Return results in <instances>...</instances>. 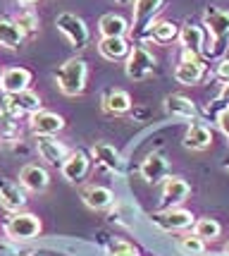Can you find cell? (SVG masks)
Segmentation results:
<instances>
[{"label": "cell", "instance_id": "1", "mask_svg": "<svg viewBox=\"0 0 229 256\" xmlns=\"http://www.w3.org/2000/svg\"><path fill=\"white\" fill-rule=\"evenodd\" d=\"M203 26H208V34H210V46L203 50V56L218 60L225 56L229 46V12L220 8H208L203 12Z\"/></svg>", "mask_w": 229, "mask_h": 256}, {"label": "cell", "instance_id": "2", "mask_svg": "<svg viewBox=\"0 0 229 256\" xmlns=\"http://www.w3.org/2000/svg\"><path fill=\"white\" fill-rule=\"evenodd\" d=\"M86 79H88V65L86 60H81V58H69V60H65V65L55 72L57 89L62 91L65 96H69V98L84 94Z\"/></svg>", "mask_w": 229, "mask_h": 256}, {"label": "cell", "instance_id": "3", "mask_svg": "<svg viewBox=\"0 0 229 256\" xmlns=\"http://www.w3.org/2000/svg\"><path fill=\"white\" fill-rule=\"evenodd\" d=\"M55 26L69 41V46L76 48V50H84L88 46V41H91V32H88L86 22L81 17H76L74 12H60L55 17Z\"/></svg>", "mask_w": 229, "mask_h": 256}, {"label": "cell", "instance_id": "4", "mask_svg": "<svg viewBox=\"0 0 229 256\" xmlns=\"http://www.w3.org/2000/svg\"><path fill=\"white\" fill-rule=\"evenodd\" d=\"M43 230L41 225V218L33 216V213H12L5 223V234L10 237L12 242H29V240H36Z\"/></svg>", "mask_w": 229, "mask_h": 256}, {"label": "cell", "instance_id": "5", "mask_svg": "<svg viewBox=\"0 0 229 256\" xmlns=\"http://www.w3.org/2000/svg\"><path fill=\"white\" fill-rule=\"evenodd\" d=\"M41 96L33 94L31 89L19 91V94H2L0 98V110L10 112L12 118H19V115H33V112L43 110L41 108Z\"/></svg>", "mask_w": 229, "mask_h": 256}, {"label": "cell", "instance_id": "6", "mask_svg": "<svg viewBox=\"0 0 229 256\" xmlns=\"http://www.w3.org/2000/svg\"><path fill=\"white\" fill-rule=\"evenodd\" d=\"M124 72H127V77H129L131 82L148 79L153 72H155V56L141 44L131 46V53H129V58H127Z\"/></svg>", "mask_w": 229, "mask_h": 256}, {"label": "cell", "instance_id": "7", "mask_svg": "<svg viewBox=\"0 0 229 256\" xmlns=\"http://www.w3.org/2000/svg\"><path fill=\"white\" fill-rule=\"evenodd\" d=\"M163 10V0H136L134 2V17H131V36L143 38L148 36V29L153 26L158 12Z\"/></svg>", "mask_w": 229, "mask_h": 256}, {"label": "cell", "instance_id": "8", "mask_svg": "<svg viewBox=\"0 0 229 256\" xmlns=\"http://www.w3.org/2000/svg\"><path fill=\"white\" fill-rule=\"evenodd\" d=\"M151 220L165 232H182V230L194 228V223H196L194 213L182 208V206L179 208H160L151 216Z\"/></svg>", "mask_w": 229, "mask_h": 256}, {"label": "cell", "instance_id": "9", "mask_svg": "<svg viewBox=\"0 0 229 256\" xmlns=\"http://www.w3.org/2000/svg\"><path fill=\"white\" fill-rule=\"evenodd\" d=\"M163 106H165V112H167L172 120H179V122H196L198 120V108L189 96L170 94V96H165Z\"/></svg>", "mask_w": 229, "mask_h": 256}, {"label": "cell", "instance_id": "10", "mask_svg": "<svg viewBox=\"0 0 229 256\" xmlns=\"http://www.w3.org/2000/svg\"><path fill=\"white\" fill-rule=\"evenodd\" d=\"M189 194H191V184H189L184 178L170 175V178H165L160 206H163V208H179V206L189 199Z\"/></svg>", "mask_w": 229, "mask_h": 256}, {"label": "cell", "instance_id": "11", "mask_svg": "<svg viewBox=\"0 0 229 256\" xmlns=\"http://www.w3.org/2000/svg\"><path fill=\"white\" fill-rule=\"evenodd\" d=\"M29 127L36 136H55L65 130V118L53 110H38L29 115Z\"/></svg>", "mask_w": 229, "mask_h": 256}, {"label": "cell", "instance_id": "12", "mask_svg": "<svg viewBox=\"0 0 229 256\" xmlns=\"http://www.w3.org/2000/svg\"><path fill=\"white\" fill-rule=\"evenodd\" d=\"M179 44H182V58H198L203 56V50H206V32L196 26V24H184L182 29H179Z\"/></svg>", "mask_w": 229, "mask_h": 256}, {"label": "cell", "instance_id": "13", "mask_svg": "<svg viewBox=\"0 0 229 256\" xmlns=\"http://www.w3.org/2000/svg\"><path fill=\"white\" fill-rule=\"evenodd\" d=\"M88 170H91V156H88L86 151H69V156L67 160L60 166V172H62V178L67 182H84L88 175Z\"/></svg>", "mask_w": 229, "mask_h": 256}, {"label": "cell", "instance_id": "14", "mask_svg": "<svg viewBox=\"0 0 229 256\" xmlns=\"http://www.w3.org/2000/svg\"><path fill=\"white\" fill-rule=\"evenodd\" d=\"M91 156H93V160H96L98 166H103L105 170H110V172L122 175V172L127 170V163H124L122 154L112 144H108V142H98V144H93Z\"/></svg>", "mask_w": 229, "mask_h": 256}, {"label": "cell", "instance_id": "15", "mask_svg": "<svg viewBox=\"0 0 229 256\" xmlns=\"http://www.w3.org/2000/svg\"><path fill=\"white\" fill-rule=\"evenodd\" d=\"M36 151H38L41 160H45L53 168H60L69 156L67 146L62 142H57L55 136H36Z\"/></svg>", "mask_w": 229, "mask_h": 256}, {"label": "cell", "instance_id": "16", "mask_svg": "<svg viewBox=\"0 0 229 256\" xmlns=\"http://www.w3.org/2000/svg\"><path fill=\"white\" fill-rule=\"evenodd\" d=\"M206 77V65L201 58H182L175 67V79L184 86H196Z\"/></svg>", "mask_w": 229, "mask_h": 256}, {"label": "cell", "instance_id": "17", "mask_svg": "<svg viewBox=\"0 0 229 256\" xmlns=\"http://www.w3.org/2000/svg\"><path fill=\"white\" fill-rule=\"evenodd\" d=\"M19 182H22L24 190L33 192V194H41L50 184V172L43 166H38V163H26L19 170Z\"/></svg>", "mask_w": 229, "mask_h": 256}, {"label": "cell", "instance_id": "18", "mask_svg": "<svg viewBox=\"0 0 229 256\" xmlns=\"http://www.w3.org/2000/svg\"><path fill=\"white\" fill-rule=\"evenodd\" d=\"M31 84V72L26 67H7L0 74V91L2 94H19Z\"/></svg>", "mask_w": 229, "mask_h": 256}, {"label": "cell", "instance_id": "19", "mask_svg": "<svg viewBox=\"0 0 229 256\" xmlns=\"http://www.w3.org/2000/svg\"><path fill=\"white\" fill-rule=\"evenodd\" d=\"M0 206L10 213H19L26 206V194L19 190V184L10 182L0 175Z\"/></svg>", "mask_w": 229, "mask_h": 256}, {"label": "cell", "instance_id": "20", "mask_svg": "<svg viewBox=\"0 0 229 256\" xmlns=\"http://www.w3.org/2000/svg\"><path fill=\"white\" fill-rule=\"evenodd\" d=\"M139 175H141L148 184H158L167 178V160H165L163 154L153 151L141 160V168H139Z\"/></svg>", "mask_w": 229, "mask_h": 256}, {"label": "cell", "instance_id": "21", "mask_svg": "<svg viewBox=\"0 0 229 256\" xmlns=\"http://www.w3.org/2000/svg\"><path fill=\"white\" fill-rule=\"evenodd\" d=\"M213 146V130L203 122H191L184 134V148L189 151H206Z\"/></svg>", "mask_w": 229, "mask_h": 256}, {"label": "cell", "instance_id": "22", "mask_svg": "<svg viewBox=\"0 0 229 256\" xmlns=\"http://www.w3.org/2000/svg\"><path fill=\"white\" fill-rule=\"evenodd\" d=\"M81 199H84V204H86L88 208L105 211V208L112 206L115 194H112L108 187H103V184H88V187H84V192H81Z\"/></svg>", "mask_w": 229, "mask_h": 256}, {"label": "cell", "instance_id": "23", "mask_svg": "<svg viewBox=\"0 0 229 256\" xmlns=\"http://www.w3.org/2000/svg\"><path fill=\"white\" fill-rule=\"evenodd\" d=\"M98 29H100V36H103V38H127V34H129L131 26L122 14L108 12V14L100 17Z\"/></svg>", "mask_w": 229, "mask_h": 256}, {"label": "cell", "instance_id": "24", "mask_svg": "<svg viewBox=\"0 0 229 256\" xmlns=\"http://www.w3.org/2000/svg\"><path fill=\"white\" fill-rule=\"evenodd\" d=\"M98 53L110 62H117L129 58L131 53V44L127 38H100L98 41Z\"/></svg>", "mask_w": 229, "mask_h": 256}, {"label": "cell", "instance_id": "25", "mask_svg": "<svg viewBox=\"0 0 229 256\" xmlns=\"http://www.w3.org/2000/svg\"><path fill=\"white\" fill-rule=\"evenodd\" d=\"M103 110L110 115H124L131 110V96L124 89H110L103 98Z\"/></svg>", "mask_w": 229, "mask_h": 256}, {"label": "cell", "instance_id": "26", "mask_svg": "<svg viewBox=\"0 0 229 256\" xmlns=\"http://www.w3.org/2000/svg\"><path fill=\"white\" fill-rule=\"evenodd\" d=\"M24 44V32L14 24V20H0V46L19 48Z\"/></svg>", "mask_w": 229, "mask_h": 256}, {"label": "cell", "instance_id": "27", "mask_svg": "<svg viewBox=\"0 0 229 256\" xmlns=\"http://www.w3.org/2000/svg\"><path fill=\"white\" fill-rule=\"evenodd\" d=\"M19 136H22V127L17 122V118H12L10 112L0 110V142L14 144Z\"/></svg>", "mask_w": 229, "mask_h": 256}, {"label": "cell", "instance_id": "28", "mask_svg": "<svg viewBox=\"0 0 229 256\" xmlns=\"http://www.w3.org/2000/svg\"><path fill=\"white\" fill-rule=\"evenodd\" d=\"M148 36H151L155 44H170V41H175L177 36H179V29H177V24L167 22V20H158L148 29Z\"/></svg>", "mask_w": 229, "mask_h": 256}, {"label": "cell", "instance_id": "29", "mask_svg": "<svg viewBox=\"0 0 229 256\" xmlns=\"http://www.w3.org/2000/svg\"><path fill=\"white\" fill-rule=\"evenodd\" d=\"M194 234L201 237L203 242H213L222 234V225L215 220V218H198L194 223Z\"/></svg>", "mask_w": 229, "mask_h": 256}, {"label": "cell", "instance_id": "30", "mask_svg": "<svg viewBox=\"0 0 229 256\" xmlns=\"http://www.w3.org/2000/svg\"><path fill=\"white\" fill-rule=\"evenodd\" d=\"M177 249L184 256H203L206 254V242L196 234H182V237H177Z\"/></svg>", "mask_w": 229, "mask_h": 256}, {"label": "cell", "instance_id": "31", "mask_svg": "<svg viewBox=\"0 0 229 256\" xmlns=\"http://www.w3.org/2000/svg\"><path fill=\"white\" fill-rule=\"evenodd\" d=\"M227 108H229V82L227 84H222V91L218 94V98L213 100V103H208L206 112L210 115V118H215V120H218V115L222 110H227Z\"/></svg>", "mask_w": 229, "mask_h": 256}, {"label": "cell", "instance_id": "32", "mask_svg": "<svg viewBox=\"0 0 229 256\" xmlns=\"http://www.w3.org/2000/svg\"><path fill=\"white\" fill-rule=\"evenodd\" d=\"M14 24H17V26H19V29L24 32V36H26V34L38 32V17H36L31 10L22 12V14H19V17L14 20Z\"/></svg>", "mask_w": 229, "mask_h": 256}, {"label": "cell", "instance_id": "33", "mask_svg": "<svg viewBox=\"0 0 229 256\" xmlns=\"http://www.w3.org/2000/svg\"><path fill=\"white\" fill-rule=\"evenodd\" d=\"M108 256H141V254H139V249L134 244L124 242V240H117L115 244H110Z\"/></svg>", "mask_w": 229, "mask_h": 256}, {"label": "cell", "instance_id": "34", "mask_svg": "<svg viewBox=\"0 0 229 256\" xmlns=\"http://www.w3.org/2000/svg\"><path fill=\"white\" fill-rule=\"evenodd\" d=\"M0 256H22V254H19L17 242H12L7 237V240H0Z\"/></svg>", "mask_w": 229, "mask_h": 256}, {"label": "cell", "instance_id": "35", "mask_svg": "<svg viewBox=\"0 0 229 256\" xmlns=\"http://www.w3.org/2000/svg\"><path fill=\"white\" fill-rule=\"evenodd\" d=\"M218 127H220V132L229 139V108H227V110H222L218 115Z\"/></svg>", "mask_w": 229, "mask_h": 256}, {"label": "cell", "instance_id": "36", "mask_svg": "<svg viewBox=\"0 0 229 256\" xmlns=\"http://www.w3.org/2000/svg\"><path fill=\"white\" fill-rule=\"evenodd\" d=\"M215 74H218V79H222V82L227 84V82H229V60H220Z\"/></svg>", "mask_w": 229, "mask_h": 256}, {"label": "cell", "instance_id": "37", "mask_svg": "<svg viewBox=\"0 0 229 256\" xmlns=\"http://www.w3.org/2000/svg\"><path fill=\"white\" fill-rule=\"evenodd\" d=\"M17 2H19L22 8H33V5H36L38 0H17Z\"/></svg>", "mask_w": 229, "mask_h": 256}, {"label": "cell", "instance_id": "38", "mask_svg": "<svg viewBox=\"0 0 229 256\" xmlns=\"http://www.w3.org/2000/svg\"><path fill=\"white\" fill-rule=\"evenodd\" d=\"M115 2H120V5H129V2H136V0H115Z\"/></svg>", "mask_w": 229, "mask_h": 256}, {"label": "cell", "instance_id": "39", "mask_svg": "<svg viewBox=\"0 0 229 256\" xmlns=\"http://www.w3.org/2000/svg\"><path fill=\"white\" fill-rule=\"evenodd\" d=\"M225 256H229V244H227V246H225Z\"/></svg>", "mask_w": 229, "mask_h": 256}, {"label": "cell", "instance_id": "40", "mask_svg": "<svg viewBox=\"0 0 229 256\" xmlns=\"http://www.w3.org/2000/svg\"><path fill=\"white\" fill-rule=\"evenodd\" d=\"M225 168H227V170H229V156H227V160H225Z\"/></svg>", "mask_w": 229, "mask_h": 256}, {"label": "cell", "instance_id": "41", "mask_svg": "<svg viewBox=\"0 0 229 256\" xmlns=\"http://www.w3.org/2000/svg\"><path fill=\"white\" fill-rule=\"evenodd\" d=\"M22 256H38V254H22Z\"/></svg>", "mask_w": 229, "mask_h": 256}, {"label": "cell", "instance_id": "42", "mask_svg": "<svg viewBox=\"0 0 229 256\" xmlns=\"http://www.w3.org/2000/svg\"><path fill=\"white\" fill-rule=\"evenodd\" d=\"M210 256H225V254H210Z\"/></svg>", "mask_w": 229, "mask_h": 256}, {"label": "cell", "instance_id": "43", "mask_svg": "<svg viewBox=\"0 0 229 256\" xmlns=\"http://www.w3.org/2000/svg\"><path fill=\"white\" fill-rule=\"evenodd\" d=\"M0 74H2V72H0Z\"/></svg>", "mask_w": 229, "mask_h": 256}]
</instances>
